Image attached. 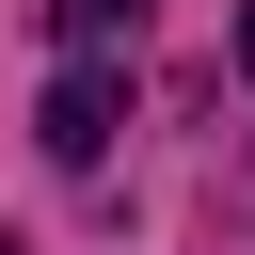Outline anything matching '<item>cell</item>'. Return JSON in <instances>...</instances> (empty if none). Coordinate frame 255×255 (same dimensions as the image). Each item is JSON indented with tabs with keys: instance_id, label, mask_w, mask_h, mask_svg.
Instances as JSON below:
<instances>
[{
	"instance_id": "cell-1",
	"label": "cell",
	"mask_w": 255,
	"mask_h": 255,
	"mask_svg": "<svg viewBox=\"0 0 255 255\" xmlns=\"http://www.w3.org/2000/svg\"><path fill=\"white\" fill-rule=\"evenodd\" d=\"M112 128H128V64H64V80H48V112H32V143H48L64 175H96V159H112Z\"/></svg>"
},
{
	"instance_id": "cell-2",
	"label": "cell",
	"mask_w": 255,
	"mask_h": 255,
	"mask_svg": "<svg viewBox=\"0 0 255 255\" xmlns=\"http://www.w3.org/2000/svg\"><path fill=\"white\" fill-rule=\"evenodd\" d=\"M239 80H255V0H239Z\"/></svg>"
}]
</instances>
